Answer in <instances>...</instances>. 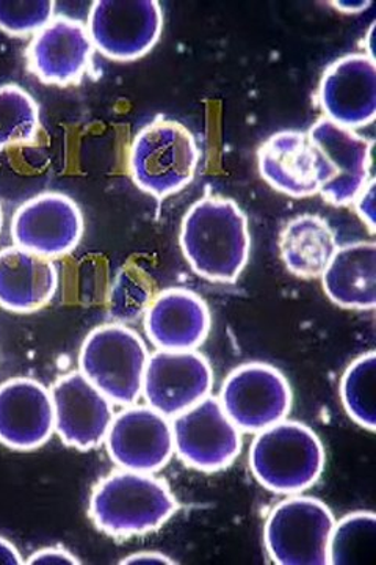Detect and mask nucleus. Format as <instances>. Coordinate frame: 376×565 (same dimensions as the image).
<instances>
[{
    "label": "nucleus",
    "instance_id": "5701e85b",
    "mask_svg": "<svg viewBox=\"0 0 376 565\" xmlns=\"http://www.w3.org/2000/svg\"><path fill=\"white\" fill-rule=\"evenodd\" d=\"M376 546V515L357 511L336 522L327 545V564H364L374 559Z\"/></svg>",
    "mask_w": 376,
    "mask_h": 565
},
{
    "label": "nucleus",
    "instance_id": "2f4dec72",
    "mask_svg": "<svg viewBox=\"0 0 376 565\" xmlns=\"http://www.w3.org/2000/svg\"><path fill=\"white\" fill-rule=\"evenodd\" d=\"M372 2H333L337 10L345 11V13H356V11L366 10Z\"/></svg>",
    "mask_w": 376,
    "mask_h": 565
},
{
    "label": "nucleus",
    "instance_id": "20e7f679",
    "mask_svg": "<svg viewBox=\"0 0 376 565\" xmlns=\"http://www.w3.org/2000/svg\"><path fill=\"white\" fill-rule=\"evenodd\" d=\"M198 161L192 132L171 120H155L141 129L129 152V170L137 188L159 200L189 185Z\"/></svg>",
    "mask_w": 376,
    "mask_h": 565
},
{
    "label": "nucleus",
    "instance_id": "473e14b6",
    "mask_svg": "<svg viewBox=\"0 0 376 565\" xmlns=\"http://www.w3.org/2000/svg\"><path fill=\"white\" fill-rule=\"evenodd\" d=\"M2 225H3V214H2V206H0V232H2Z\"/></svg>",
    "mask_w": 376,
    "mask_h": 565
},
{
    "label": "nucleus",
    "instance_id": "c756f323",
    "mask_svg": "<svg viewBox=\"0 0 376 565\" xmlns=\"http://www.w3.org/2000/svg\"><path fill=\"white\" fill-rule=\"evenodd\" d=\"M119 564L122 565H174L178 564L176 561L171 559L170 556L163 555V553L159 552H139L133 553L125 559L119 561Z\"/></svg>",
    "mask_w": 376,
    "mask_h": 565
},
{
    "label": "nucleus",
    "instance_id": "9b49d317",
    "mask_svg": "<svg viewBox=\"0 0 376 565\" xmlns=\"http://www.w3.org/2000/svg\"><path fill=\"white\" fill-rule=\"evenodd\" d=\"M82 234L79 206L63 193H41L22 204L11 221L17 247L47 259L68 255L79 245Z\"/></svg>",
    "mask_w": 376,
    "mask_h": 565
},
{
    "label": "nucleus",
    "instance_id": "bb28decb",
    "mask_svg": "<svg viewBox=\"0 0 376 565\" xmlns=\"http://www.w3.org/2000/svg\"><path fill=\"white\" fill-rule=\"evenodd\" d=\"M52 0H0V29L13 36L40 32L52 21Z\"/></svg>",
    "mask_w": 376,
    "mask_h": 565
},
{
    "label": "nucleus",
    "instance_id": "393cba45",
    "mask_svg": "<svg viewBox=\"0 0 376 565\" xmlns=\"http://www.w3.org/2000/svg\"><path fill=\"white\" fill-rule=\"evenodd\" d=\"M39 126L35 99L18 85L0 87V151L35 140Z\"/></svg>",
    "mask_w": 376,
    "mask_h": 565
},
{
    "label": "nucleus",
    "instance_id": "f8f14e48",
    "mask_svg": "<svg viewBox=\"0 0 376 565\" xmlns=\"http://www.w3.org/2000/svg\"><path fill=\"white\" fill-rule=\"evenodd\" d=\"M258 161L260 177L292 199L315 195L334 178L325 154L300 131L271 136L259 148Z\"/></svg>",
    "mask_w": 376,
    "mask_h": 565
},
{
    "label": "nucleus",
    "instance_id": "f257e3e1",
    "mask_svg": "<svg viewBox=\"0 0 376 565\" xmlns=\"http://www.w3.org/2000/svg\"><path fill=\"white\" fill-rule=\"evenodd\" d=\"M181 247L200 277L234 282L249 258L251 237L247 217L233 200L206 196L184 215Z\"/></svg>",
    "mask_w": 376,
    "mask_h": 565
},
{
    "label": "nucleus",
    "instance_id": "a211bd4d",
    "mask_svg": "<svg viewBox=\"0 0 376 565\" xmlns=\"http://www.w3.org/2000/svg\"><path fill=\"white\" fill-rule=\"evenodd\" d=\"M93 50L87 28L80 21L54 18L29 44V70L44 84H74L87 73Z\"/></svg>",
    "mask_w": 376,
    "mask_h": 565
},
{
    "label": "nucleus",
    "instance_id": "6ab92c4d",
    "mask_svg": "<svg viewBox=\"0 0 376 565\" xmlns=\"http://www.w3.org/2000/svg\"><path fill=\"white\" fill-rule=\"evenodd\" d=\"M144 330L160 351H195L211 332V311L198 294L166 289L148 308Z\"/></svg>",
    "mask_w": 376,
    "mask_h": 565
},
{
    "label": "nucleus",
    "instance_id": "2eb2a0df",
    "mask_svg": "<svg viewBox=\"0 0 376 565\" xmlns=\"http://www.w3.org/2000/svg\"><path fill=\"white\" fill-rule=\"evenodd\" d=\"M326 120L345 129L364 128L376 117V63L367 54H352L327 66L319 87Z\"/></svg>",
    "mask_w": 376,
    "mask_h": 565
},
{
    "label": "nucleus",
    "instance_id": "4be33fe9",
    "mask_svg": "<svg viewBox=\"0 0 376 565\" xmlns=\"http://www.w3.org/2000/svg\"><path fill=\"white\" fill-rule=\"evenodd\" d=\"M336 250V236L330 223L320 215H298L279 236L282 262L290 274L304 280L322 277Z\"/></svg>",
    "mask_w": 376,
    "mask_h": 565
},
{
    "label": "nucleus",
    "instance_id": "9d476101",
    "mask_svg": "<svg viewBox=\"0 0 376 565\" xmlns=\"http://www.w3.org/2000/svg\"><path fill=\"white\" fill-rule=\"evenodd\" d=\"M214 385V371L203 353L158 351L148 359L143 394L149 407L174 418L206 399Z\"/></svg>",
    "mask_w": 376,
    "mask_h": 565
},
{
    "label": "nucleus",
    "instance_id": "cd10ccee",
    "mask_svg": "<svg viewBox=\"0 0 376 565\" xmlns=\"http://www.w3.org/2000/svg\"><path fill=\"white\" fill-rule=\"evenodd\" d=\"M29 565H79L80 561L77 559L73 553L63 546H46L39 552L33 553L32 556L24 561Z\"/></svg>",
    "mask_w": 376,
    "mask_h": 565
},
{
    "label": "nucleus",
    "instance_id": "423d86ee",
    "mask_svg": "<svg viewBox=\"0 0 376 565\" xmlns=\"http://www.w3.org/2000/svg\"><path fill=\"white\" fill-rule=\"evenodd\" d=\"M334 525L333 512L319 498L290 494L267 516L268 557L279 565H326Z\"/></svg>",
    "mask_w": 376,
    "mask_h": 565
},
{
    "label": "nucleus",
    "instance_id": "dca6fc26",
    "mask_svg": "<svg viewBox=\"0 0 376 565\" xmlns=\"http://www.w3.org/2000/svg\"><path fill=\"white\" fill-rule=\"evenodd\" d=\"M54 433V403L46 386L28 377L0 385V444L14 451H32L46 445Z\"/></svg>",
    "mask_w": 376,
    "mask_h": 565
},
{
    "label": "nucleus",
    "instance_id": "7c9ffc66",
    "mask_svg": "<svg viewBox=\"0 0 376 565\" xmlns=\"http://www.w3.org/2000/svg\"><path fill=\"white\" fill-rule=\"evenodd\" d=\"M0 564L20 565L24 564L21 553L18 552L17 546L7 541L6 537L0 535Z\"/></svg>",
    "mask_w": 376,
    "mask_h": 565
},
{
    "label": "nucleus",
    "instance_id": "a878e982",
    "mask_svg": "<svg viewBox=\"0 0 376 565\" xmlns=\"http://www.w3.org/2000/svg\"><path fill=\"white\" fill-rule=\"evenodd\" d=\"M154 297L152 278L139 267H126L111 286L109 313L117 321H137L147 315Z\"/></svg>",
    "mask_w": 376,
    "mask_h": 565
},
{
    "label": "nucleus",
    "instance_id": "f3484780",
    "mask_svg": "<svg viewBox=\"0 0 376 565\" xmlns=\"http://www.w3.org/2000/svg\"><path fill=\"white\" fill-rule=\"evenodd\" d=\"M308 137L325 154L334 173L333 181L319 192L323 200L334 206L355 203L370 174L372 141L326 118L315 122Z\"/></svg>",
    "mask_w": 376,
    "mask_h": 565
},
{
    "label": "nucleus",
    "instance_id": "7ed1b4c3",
    "mask_svg": "<svg viewBox=\"0 0 376 565\" xmlns=\"http://www.w3.org/2000/svg\"><path fill=\"white\" fill-rule=\"evenodd\" d=\"M326 452L319 435L300 422L282 419L256 434L249 467L260 486L278 494H298L319 481Z\"/></svg>",
    "mask_w": 376,
    "mask_h": 565
},
{
    "label": "nucleus",
    "instance_id": "1a4fd4ad",
    "mask_svg": "<svg viewBox=\"0 0 376 565\" xmlns=\"http://www.w3.org/2000/svg\"><path fill=\"white\" fill-rule=\"evenodd\" d=\"M174 452L193 470L217 473L241 452V430L230 422L217 397L193 405L174 416Z\"/></svg>",
    "mask_w": 376,
    "mask_h": 565
},
{
    "label": "nucleus",
    "instance_id": "6e6552de",
    "mask_svg": "<svg viewBox=\"0 0 376 565\" xmlns=\"http://www.w3.org/2000/svg\"><path fill=\"white\" fill-rule=\"evenodd\" d=\"M162 29L158 0H96L89 10V40L111 61L143 57L158 43Z\"/></svg>",
    "mask_w": 376,
    "mask_h": 565
},
{
    "label": "nucleus",
    "instance_id": "ddd939ff",
    "mask_svg": "<svg viewBox=\"0 0 376 565\" xmlns=\"http://www.w3.org/2000/svg\"><path fill=\"white\" fill-rule=\"evenodd\" d=\"M106 444L110 459L122 470L155 473L174 455L173 426L152 407L129 405L115 415Z\"/></svg>",
    "mask_w": 376,
    "mask_h": 565
},
{
    "label": "nucleus",
    "instance_id": "4468645a",
    "mask_svg": "<svg viewBox=\"0 0 376 565\" xmlns=\"http://www.w3.org/2000/svg\"><path fill=\"white\" fill-rule=\"evenodd\" d=\"M51 394L55 433L63 444L89 451L106 441L115 418L114 403L80 371L62 375Z\"/></svg>",
    "mask_w": 376,
    "mask_h": 565
},
{
    "label": "nucleus",
    "instance_id": "412c9836",
    "mask_svg": "<svg viewBox=\"0 0 376 565\" xmlns=\"http://www.w3.org/2000/svg\"><path fill=\"white\" fill-rule=\"evenodd\" d=\"M327 299L347 310H374L376 305V245L347 244L337 248L325 273Z\"/></svg>",
    "mask_w": 376,
    "mask_h": 565
},
{
    "label": "nucleus",
    "instance_id": "b1692460",
    "mask_svg": "<svg viewBox=\"0 0 376 565\" xmlns=\"http://www.w3.org/2000/svg\"><path fill=\"white\" fill-rule=\"evenodd\" d=\"M376 353L357 356L342 375L341 399L350 418L374 434L376 430Z\"/></svg>",
    "mask_w": 376,
    "mask_h": 565
},
{
    "label": "nucleus",
    "instance_id": "39448f33",
    "mask_svg": "<svg viewBox=\"0 0 376 565\" xmlns=\"http://www.w3.org/2000/svg\"><path fill=\"white\" fill-rule=\"evenodd\" d=\"M149 353L136 330L106 323L85 338L79 355L80 373L114 404L129 407L143 390Z\"/></svg>",
    "mask_w": 376,
    "mask_h": 565
},
{
    "label": "nucleus",
    "instance_id": "aec40b11",
    "mask_svg": "<svg viewBox=\"0 0 376 565\" xmlns=\"http://www.w3.org/2000/svg\"><path fill=\"white\" fill-rule=\"evenodd\" d=\"M57 267L51 259L22 248L0 252V308L13 313H33L54 299Z\"/></svg>",
    "mask_w": 376,
    "mask_h": 565
},
{
    "label": "nucleus",
    "instance_id": "f03ea898",
    "mask_svg": "<svg viewBox=\"0 0 376 565\" xmlns=\"http://www.w3.org/2000/svg\"><path fill=\"white\" fill-rule=\"evenodd\" d=\"M176 497L165 479L140 471H115L100 479L89 498L88 515L110 537L154 533L176 514Z\"/></svg>",
    "mask_w": 376,
    "mask_h": 565
},
{
    "label": "nucleus",
    "instance_id": "0eeeda50",
    "mask_svg": "<svg viewBox=\"0 0 376 565\" xmlns=\"http://www.w3.org/2000/svg\"><path fill=\"white\" fill-rule=\"evenodd\" d=\"M288 377L267 363L236 367L223 382L219 404L241 433L258 434L273 426L292 408Z\"/></svg>",
    "mask_w": 376,
    "mask_h": 565
},
{
    "label": "nucleus",
    "instance_id": "c85d7f7f",
    "mask_svg": "<svg viewBox=\"0 0 376 565\" xmlns=\"http://www.w3.org/2000/svg\"><path fill=\"white\" fill-rule=\"evenodd\" d=\"M356 212L363 222L366 223L370 233H375L376 215H375V181H367L366 188L357 195L355 200Z\"/></svg>",
    "mask_w": 376,
    "mask_h": 565
}]
</instances>
